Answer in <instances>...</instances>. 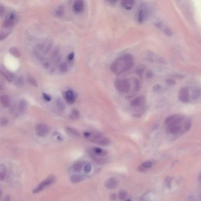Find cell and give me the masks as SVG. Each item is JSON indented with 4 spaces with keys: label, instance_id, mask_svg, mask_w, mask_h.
Returning <instances> with one entry per match:
<instances>
[{
    "label": "cell",
    "instance_id": "cell-1",
    "mask_svg": "<svg viewBox=\"0 0 201 201\" xmlns=\"http://www.w3.org/2000/svg\"><path fill=\"white\" fill-rule=\"evenodd\" d=\"M134 66V60L130 54L121 56L114 60L110 66L112 71L116 74H120L129 71Z\"/></svg>",
    "mask_w": 201,
    "mask_h": 201
},
{
    "label": "cell",
    "instance_id": "cell-2",
    "mask_svg": "<svg viewBox=\"0 0 201 201\" xmlns=\"http://www.w3.org/2000/svg\"><path fill=\"white\" fill-rule=\"evenodd\" d=\"M52 45L53 44L51 42L47 40H43L41 42L39 43L38 44H37L35 48V55L40 58H43V57L45 54H47L50 50Z\"/></svg>",
    "mask_w": 201,
    "mask_h": 201
},
{
    "label": "cell",
    "instance_id": "cell-3",
    "mask_svg": "<svg viewBox=\"0 0 201 201\" xmlns=\"http://www.w3.org/2000/svg\"><path fill=\"white\" fill-rule=\"evenodd\" d=\"M114 86L116 89L122 93H127L130 88V84L129 81L125 78L117 79L115 81Z\"/></svg>",
    "mask_w": 201,
    "mask_h": 201
},
{
    "label": "cell",
    "instance_id": "cell-4",
    "mask_svg": "<svg viewBox=\"0 0 201 201\" xmlns=\"http://www.w3.org/2000/svg\"><path fill=\"white\" fill-rule=\"evenodd\" d=\"M18 17L15 13L11 12L8 14L5 17V19L3 23L4 28L5 29L11 28L12 27H13L17 22H18Z\"/></svg>",
    "mask_w": 201,
    "mask_h": 201
},
{
    "label": "cell",
    "instance_id": "cell-5",
    "mask_svg": "<svg viewBox=\"0 0 201 201\" xmlns=\"http://www.w3.org/2000/svg\"><path fill=\"white\" fill-rule=\"evenodd\" d=\"M55 181V177L54 176H50L48 178L45 179L43 182H41L33 190V193H37L40 192L41 191L44 190L48 186L51 185Z\"/></svg>",
    "mask_w": 201,
    "mask_h": 201
},
{
    "label": "cell",
    "instance_id": "cell-6",
    "mask_svg": "<svg viewBox=\"0 0 201 201\" xmlns=\"http://www.w3.org/2000/svg\"><path fill=\"white\" fill-rule=\"evenodd\" d=\"M183 118L180 115H173L168 117L165 120V123L168 126H174V125H179L182 122Z\"/></svg>",
    "mask_w": 201,
    "mask_h": 201
},
{
    "label": "cell",
    "instance_id": "cell-7",
    "mask_svg": "<svg viewBox=\"0 0 201 201\" xmlns=\"http://www.w3.org/2000/svg\"><path fill=\"white\" fill-rule=\"evenodd\" d=\"M49 127L45 124L40 123L37 125L35 128V133L40 137H45L49 133Z\"/></svg>",
    "mask_w": 201,
    "mask_h": 201
},
{
    "label": "cell",
    "instance_id": "cell-8",
    "mask_svg": "<svg viewBox=\"0 0 201 201\" xmlns=\"http://www.w3.org/2000/svg\"><path fill=\"white\" fill-rule=\"evenodd\" d=\"M189 91L188 88L183 87L180 90L179 99L183 103H188L189 100Z\"/></svg>",
    "mask_w": 201,
    "mask_h": 201
},
{
    "label": "cell",
    "instance_id": "cell-9",
    "mask_svg": "<svg viewBox=\"0 0 201 201\" xmlns=\"http://www.w3.org/2000/svg\"><path fill=\"white\" fill-rule=\"evenodd\" d=\"M64 98L68 103L73 104L76 101V94L73 91L69 90L64 93Z\"/></svg>",
    "mask_w": 201,
    "mask_h": 201
},
{
    "label": "cell",
    "instance_id": "cell-10",
    "mask_svg": "<svg viewBox=\"0 0 201 201\" xmlns=\"http://www.w3.org/2000/svg\"><path fill=\"white\" fill-rule=\"evenodd\" d=\"M118 184V181L114 178L107 179L105 182V187L108 189H115Z\"/></svg>",
    "mask_w": 201,
    "mask_h": 201
},
{
    "label": "cell",
    "instance_id": "cell-11",
    "mask_svg": "<svg viewBox=\"0 0 201 201\" xmlns=\"http://www.w3.org/2000/svg\"><path fill=\"white\" fill-rule=\"evenodd\" d=\"M147 11L145 7H142L140 8L137 15V19L139 22H142L146 18L147 16Z\"/></svg>",
    "mask_w": 201,
    "mask_h": 201
},
{
    "label": "cell",
    "instance_id": "cell-12",
    "mask_svg": "<svg viewBox=\"0 0 201 201\" xmlns=\"http://www.w3.org/2000/svg\"><path fill=\"white\" fill-rule=\"evenodd\" d=\"M84 7V4L83 1H76L73 5L74 11L77 12H81L83 11Z\"/></svg>",
    "mask_w": 201,
    "mask_h": 201
},
{
    "label": "cell",
    "instance_id": "cell-13",
    "mask_svg": "<svg viewBox=\"0 0 201 201\" xmlns=\"http://www.w3.org/2000/svg\"><path fill=\"white\" fill-rule=\"evenodd\" d=\"M93 152L94 155L97 157H104L107 154V152L106 150L99 147H94L93 149Z\"/></svg>",
    "mask_w": 201,
    "mask_h": 201
},
{
    "label": "cell",
    "instance_id": "cell-14",
    "mask_svg": "<svg viewBox=\"0 0 201 201\" xmlns=\"http://www.w3.org/2000/svg\"><path fill=\"white\" fill-rule=\"evenodd\" d=\"M134 2L133 1H122V6L127 10H130L133 7Z\"/></svg>",
    "mask_w": 201,
    "mask_h": 201
},
{
    "label": "cell",
    "instance_id": "cell-15",
    "mask_svg": "<svg viewBox=\"0 0 201 201\" xmlns=\"http://www.w3.org/2000/svg\"><path fill=\"white\" fill-rule=\"evenodd\" d=\"M1 101L4 107H8L10 105V99L7 95L2 96L1 97Z\"/></svg>",
    "mask_w": 201,
    "mask_h": 201
},
{
    "label": "cell",
    "instance_id": "cell-16",
    "mask_svg": "<svg viewBox=\"0 0 201 201\" xmlns=\"http://www.w3.org/2000/svg\"><path fill=\"white\" fill-rule=\"evenodd\" d=\"M181 127L180 125H174L171 126H168V131L170 133L176 134L178 133L180 130Z\"/></svg>",
    "mask_w": 201,
    "mask_h": 201
},
{
    "label": "cell",
    "instance_id": "cell-17",
    "mask_svg": "<svg viewBox=\"0 0 201 201\" xmlns=\"http://www.w3.org/2000/svg\"><path fill=\"white\" fill-rule=\"evenodd\" d=\"M84 180V178L83 176L80 175H72L70 178V180L72 183H77L81 182L82 180Z\"/></svg>",
    "mask_w": 201,
    "mask_h": 201
},
{
    "label": "cell",
    "instance_id": "cell-18",
    "mask_svg": "<svg viewBox=\"0 0 201 201\" xmlns=\"http://www.w3.org/2000/svg\"><path fill=\"white\" fill-rule=\"evenodd\" d=\"M143 103V99L141 97H137L134 99L132 101L131 105L133 107H137L141 105Z\"/></svg>",
    "mask_w": 201,
    "mask_h": 201
},
{
    "label": "cell",
    "instance_id": "cell-19",
    "mask_svg": "<svg viewBox=\"0 0 201 201\" xmlns=\"http://www.w3.org/2000/svg\"><path fill=\"white\" fill-rule=\"evenodd\" d=\"M0 169H1V180H3L7 176V169L4 165H1Z\"/></svg>",
    "mask_w": 201,
    "mask_h": 201
},
{
    "label": "cell",
    "instance_id": "cell-20",
    "mask_svg": "<svg viewBox=\"0 0 201 201\" xmlns=\"http://www.w3.org/2000/svg\"><path fill=\"white\" fill-rule=\"evenodd\" d=\"M83 163H81V162H76V163L73 165V170H74V172H78L81 171V170L82 169V168H83Z\"/></svg>",
    "mask_w": 201,
    "mask_h": 201
},
{
    "label": "cell",
    "instance_id": "cell-21",
    "mask_svg": "<svg viewBox=\"0 0 201 201\" xmlns=\"http://www.w3.org/2000/svg\"><path fill=\"white\" fill-rule=\"evenodd\" d=\"M27 109V104L24 100L21 101L18 105V112L23 113Z\"/></svg>",
    "mask_w": 201,
    "mask_h": 201
},
{
    "label": "cell",
    "instance_id": "cell-22",
    "mask_svg": "<svg viewBox=\"0 0 201 201\" xmlns=\"http://www.w3.org/2000/svg\"><path fill=\"white\" fill-rule=\"evenodd\" d=\"M110 141L109 139L106 137H103L98 142L97 144L101 146H108L110 145Z\"/></svg>",
    "mask_w": 201,
    "mask_h": 201
},
{
    "label": "cell",
    "instance_id": "cell-23",
    "mask_svg": "<svg viewBox=\"0 0 201 201\" xmlns=\"http://www.w3.org/2000/svg\"><path fill=\"white\" fill-rule=\"evenodd\" d=\"M92 157L97 162V163H98V164L103 165V164L106 163V159L99 158V157H96V156H92Z\"/></svg>",
    "mask_w": 201,
    "mask_h": 201
},
{
    "label": "cell",
    "instance_id": "cell-24",
    "mask_svg": "<svg viewBox=\"0 0 201 201\" xmlns=\"http://www.w3.org/2000/svg\"><path fill=\"white\" fill-rule=\"evenodd\" d=\"M68 66L66 63H62L60 64V66H59V69L61 73H66L68 70Z\"/></svg>",
    "mask_w": 201,
    "mask_h": 201
},
{
    "label": "cell",
    "instance_id": "cell-25",
    "mask_svg": "<svg viewBox=\"0 0 201 201\" xmlns=\"http://www.w3.org/2000/svg\"><path fill=\"white\" fill-rule=\"evenodd\" d=\"M64 14V8L61 7H59L56 9L55 14L57 17H61Z\"/></svg>",
    "mask_w": 201,
    "mask_h": 201
},
{
    "label": "cell",
    "instance_id": "cell-26",
    "mask_svg": "<svg viewBox=\"0 0 201 201\" xmlns=\"http://www.w3.org/2000/svg\"><path fill=\"white\" fill-rule=\"evenodd\" d=\"M67 131L72 135H74V136H78L79 135V133L78 132L77 130H76V129H73V128H67Z\"/></svg>",
    "mask_w": 201,
    "mask_h": 201
},
{
    "label": "cell",
    "instance_id": "cell-27",
    "mask_svg": "<svg viewBox=\"0 0 201 201\" xmlns=\"http://www.w3.org/2000/svg\"><path fill=\"white\" fill-rule=\"evenodd\" d=\"M127 196V193L124 191H121L119 193V198L121 200H124Z\"/></svg>",
    "mask_w": 201,
    "mask_h": 201
},
{
    "label": "cell",
    "instance_id": "cell-28",
    "mask_svg": "<svg viewBox=\"0 0 201 201\" xmlns=\"http://www.w3.org/2000/svg\"><path fill=\"white\" fill-rule=\"evenodd\" d=\"M10 53H11V54H12L14 56H15L17 57H18L19 56H20L18 50L16 48H11V50H10Z\"/></svg>",
    "mask_w": 201,
    "mask_h": 201
},
{
    "label": "cell",
    "instance_id": "cell-29",
    "mask_svg": "<svg viewBox=\"0 0 201 201\" xmlns=\"http://www.w3.org/2000/svg\"><path fill=\"white\" fill-rule=\"evenodd\" d=\"M190 127H191V123H190V121L189 120L186 121L185 123V125H184L185 130H186V131L189 130L190 129Z\"/></svg>",
    "mask_w": 201,
    "mask_h": 201
},
{
    "label": "cell",
    "instance_id": "cell-30",
    "mask_svg": "<svg viewBox=\"0 0 201 201\" xmlns=\"http://www.w3.org/2000/svg\"><path fill=\"white\" fill-rule=\"evenodd\" d=\"M142 165H143V166L144 168H149L152 166V162H151L150 161H146V162H144V163H143Z\"/></svg>",
    "mask_w": 201,
    "mask_h": 201
},
{
    "label": "cell",
    "instance_id": "cell-31",
    "mask_svg": "<svg viewBox=\"0 0 201 201\" xmlns=\"http://www.w3.org/2000/svg\"><path fill=\"white\" fill-rule=\"evenodd\" d=\"M84 172H86V173H89L91 171V165H90V164H87L85 166H84Z\"/></svg>",
    "mask_w": 201,
    "mask_h": 201
},
{
    "label": "cell",
    "instance_id": "cell-32",
    "mask_svg": "<svg viewBox=\"0 0 201 201\" xmlns=\"http://www.w3.org/2000/svg\"><path fill=\"white\" fill-rule=\"evenodd\" d=\"M57 103V105L58 106L59 109H64V104H63V103L62 102V101L58 100Z\"/></svg>",
    "mask_w": 201,
    "mask_h": 201
},
{
    "label": "cell",
    "instance_id": "cell-33",
    "mask_svg": "<svg viewBox=\"0 0 201 201\" xmlns=\"http://www.w3.org/2000/svg\"><path fill=\"white\" fill-rule=\"evenodd\" d=\"M43 98L45 100L47 101H49L51 100V97L47 94H45V93H43Z\"/></svg>",
    "mask_w": 201,
    "mask_h": 201
},
{
    "label": "cell",
    "instance_id": "cell-34",
    "mask_svg": "<svg viewBox=\"0 0 201 201\" xmlns=\"http://www.w3.org/2000/svg\"><path fill=\"white\" fill-rule=\"evenodd\" d=\"M72 115H73V116L74 118L77 117L78 116V111H77V110H74L72 112Z\"/></svg>",
    "mask_w": 201,
    "mask_h": 201
},
{
    "label": "cell",
    "instance_id": "cell-35",
    "mask_svg": "<svg viewBox=\"0 0 201 201\" xmlns=\"http://www.w3.org/2000/svg\"><path fill=\"white\" fill-rule=\"evenodd\" d=\"M74 53H70V54L68 56V60L69 61H72V60H73V58H74Z\"/></svg>",
    "mask_w": 201,
    "mask_h": 201
},
{
    "label": "cell",
    "instance_id": "cell-36",
    "mask_svg": "<svg viewBox=\"0 0 201 201\" xmlns=\"http://www.w3.org/2000/svg\"><path fill=\"white\" fill-rule=\"evenodd\" d=\"M4 201H11V197L9 195H7L5 196V198H4Z\"/></svg>",
    "mask_w": 201,
    "mask_h": 201
},
{
    "label": "cell",
    "instance_id": "cell-37",
    "mask_svg": "<svg viewBox=\"0 0 201 201\" xmlns=\"http://www.w3.org/2000/svg\"><path fill=\"white\" fill-rule=\"evenodd\" d=\"M110 198H111V200L112 201H114L116 198V196L115 194H113L111 196H110Z\"/></svg>",
    "mask_w": 201,
    "mask_h": 201
},
{
    "label": "cell",
    "instance_id": "cell-38",
    "mask_svg": "<svg viewBox=\"0 0 201 201\" xmlns=\"http://www.w3.org/2000/svg\"><path fill=\"white\" fill-rule=\"evenodd\" d=\"M127 201H130V200H127Z\"/></svg>",
    "mask_w": 201,
    "mask_h": 201
}]
</instances>
